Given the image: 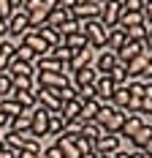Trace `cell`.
<instances>
[{
	"label": "cell",
	"mask_w": 152,
	"mask_h": 158,
	"mask_svg": "<svg viewBox=\"0 0 152 158\" xmlns=\"http://www.w3.org/2000/svg\"><path fill=\"white\" fill-rule=\"evenodd\" d=\"M82 33L87 38V47L90 49H106V27L98 22V19H90V22H82Z\"/></svg>",
	"instance_id": "2"
},
{
	"label": "cell",
	"mask_w": 152,
	"mask_h": 158,
	"mask_svg": "<svg viewBox=\"0 0 152 158\" xmlns=\"http://www.w3.org/2000/svg\"><path fill=\"white\" fill-rule=\"evenodd\" d=\"M141 153H144V156H147V158L152 156V139H150V142H147V147H144V150H141Z\"/></svg>",
	"instance_id": "43"
},
{
	"label": "cell",
	"mask_w": 152,
	"mask_h": 158,
	"mask_svg": "<svg viewBox=\"0 0 152 158\" xmlns=\"http://www.w3.org/2000/svg\"><path fill=\"white\" fill-rule=\"evenodd\" d=\"M14 49H16L14 41H0V71H6L8 63L14 60Z\"/></svg>",
	"instance_id": "24"
},
{
	"label": "cell",
	"mask_w": 152,
	"mask_h": 158,
	"mask_svg": "<svg viewBox=\"0 0 152 158\" xmlns=\"http://www.w3.org/2000/svg\"><path fill=\"white\" fill-rule=\"evenodd\" d=\"M101 109V101L95 98V101H87V104H82V112H79V123H92L95 120V114Z\"/></svg>",
	"instance_id": "22"
},
{
	"label": "cell",
	"mask_w": 152,
	"mask_h": 158,
	"mask_svg": "<svg viewBox=\"0 0 152 158\" xmlns=\"http://www.w3.org/2000/svg\"><path fill=\"white\" fill-rule=\"evenodd\" d=\"M120 3H122V0H120Z\"/></svg>",
	"instance_id": "53"
},
{
	"label": "cell",
	"mask_w": 152,
	"mask_h": 158,
	"mask_svg": "<svg viewBox=\"0 0 152 158\" xmlns=\"http://www.w3.org/2000/svg\"><path fill=\"white\" fill-rule=\"evenodd\" d=\"M122 30H125V38H128V41H136V44H144V38H147V25L122 27Z\"/></svg>",
	"instance_id": "29"
},
{
	"label": "cell",
	"mask_w": 152,
	"mask_h": 158,
	"mask_svg": "<svg viewBox=\"0 0 152 158\" xmlns=\"http://www.w3.org/2000/svg\"><path fill=\"white\" fill-rule=\"evenodd\" d=\"M71 16H74L76 22L98 19V16H101V3H95V0H79L74 8H71Z\"/></svg>",
	"instance_id": "4"
},
{
	"label": "cell",
	"mask_w": 152,
	"mask_h": 158,
	"mask_svg": "<svg viewBox=\"0 0 152 158\" xmlns=\"http://www.w3.org/2000/svg\"><path fill=\"white\" fill-rule=\"evenodd\" d=\"M11 98H14L16 104L22 106V112H33L35 106H38V104H35V93H33V90H27V93H22V90H14V95H11Z\"/></svg>",
	"instance_id": "21"
},
{
	"label": "cell",
	"mask_w": 152,
	"mask_h": 158,
	"mask_svg": "<svg viewBox=\"0 0 152 158\" xmlns=\"http://www.w3.org/2000/svg\"><path fill=\"white\" fill-rule=\"evenodd\" d=\"M147 114H150V117H147V123H150V126H152V109H150V112H147Z\"/></svg>",
	"instance_id": "50"
},
{
	"label": "cell",
	"mask_w": 152,
	"mask_h": 158,
	"mask_svg": "<svg viewBox=\"0 0 152 158\" xmlns=\"http://www.w3.org/2000/svg\"><path fill=\"white\" fill-rule=\"evenodd\" d=\"M111 158H130V153H125V150H117Z\"/></svg>",
	"instance_id": "44"
},
{
	"label": "cell",
	"mask_w": 152,
	"mask_h": 158,
	"mask_svg": "<svg viewBox=\"0 0 152 158\" xmlns=\"http://www.w3.org/2000/svg\"><path fill=\"white\" fill-rule=\"evenodd\" d=\"M8 131H14V134H27L30 131V112H22V114H16L8 120Z\"/></svg>",
	"instance_id": "20"
},
{
	"label": "cell",
	"mask_w": 152,
	"mask_h": 158,
	"mask_svg": "<svg viewBox=\"0 0 152 158\" xmlns=\"http://www.w3.org/2000/svg\"><path fill=\"white\" fill-rule=\"evenodd\" d=\"M111 82H114V87H122V85H128V71H125V65H117L111 74Z\"/></svg>",
	"instance_id": "36"
},
{
	"label": "cell",
	"mask_w": 152,
	"mask_h": 158,
	"mask_svg": "<svg viewBox=\"0 0 152 158\" xmlns=\"http://www.w3.org/2000/svg\"><path fill=\"white\" fill-rule=\"evenodd\" d=\"M46 128H49V112L41 109V106H35V109L30 112V134L35 139H44Z\"/></svg>",
	"instance_id": "7"
},
{
	"label": "cell",
	"mask_w": 152,
	"mask_h": 158,
	"mask_svg": "<svg viewBox=\"0 0 152 158\" xmlns=\"http://www.w3.org/2000/svg\"><path fill=\"white\" fill-rule=\"evenodd\" d=\"M14 57H16V60H22V63H35V52H33V49H27V47H25V44H19V47H16L14 49Z\"/></svg>",
	"instance_id": "34"
},
{
	"label": "cell",
	"mask_w": 152,
	"mask_h": 158,
	"mask_svg": "<svg viewBox=\"0 0 152 158\" xmlns=\"http://www.w3.org/2000/svg\"><path fill=\"white\" fill-rule=\"evenodd\" d=\"M136 25H144V16L141 11H120V27H136Z\"/></svg>",
	"instance_id": "23"
},
{
	"label": "cell",
	"mask_w": 152,
	"mask_h": 158,
	"mask_svg": "<svg viewBox=\"0 0 152 158\" xmlns=\"http://www.w3.org/2000/svg\"><path fill=\"white\" fill-rule=\"evenodd\" d=\"M41 158H62V153H60L57 144H49L46 150H41Z\"/></svg>",
	"instance_id": "41"
},
{
	"label": "cell",
	"mask_w": 152,
	"mask_h": 158,
	"mask_svg": "<svg viewBox=\"0 0 152 158\" xmlns=\"http://www.w3.org/2000/svg\"><path fill=\"white\" fill-rule=\"evenodd\" d=\"M150 57H152V52H150V49H144L138 57H133L130 63L125 65V71H128V82H130V79H141L144 68H147V63H150Z\"/></svg>",
	"instance_id": "13"
},
{
	"label": "cell",
	"mask_w": 152,
	"mask_h": 158,
	"mask_svg": "<svg viewBox=\"0 0 152 158\" xmlns=\"http://www.w3.org/2000/svg\"><path fill=\"white\" fill-rule=\"evenodd\" d=\"M82 158H101V156H98V153L92 150V153H84V156H82Z\"/></svg>",
	"instance_id": "49"
},
{
	"label": "cell",
	"mask_w": 152,
	"mask_h": 158,
	"mask_svg": "<svg viewBox=\"0 0 152 158\" xmlns=\"http://www.w3.org/2000/svg\"><path fill=\"white\" fill-rule=\"evenodd\" d=\"M0 114H6V117L11 120V117H16V114H22V106L16 104L14 98H6V101H0Z\"/></svg>",
	"instance_id": "31"
},
{
	"label": "cell",
	"mask_w": 152,
	"mask_h": 158,
	"mask_svg": "<svg viewBox=\"0 0 152 158\" xmlns=\"http://www.w3.org/2000/svg\"><path fill=\"white\" fill-rule=\"evenodd\" d=\"M76 147H79V153H82V156H84V153H92V150H95V142H90V139H84V136H79V139H76Z\"/></svg>",
	"instance_id": "39"
},
{
	"label": "cell",
	"mask_w": 152,
	"mask_h": 158,
	"mask_svg": "<svg viewBox=\"0 0 152 158\" xmlns=\"http://www.w3.org/2000/svg\"><path fill=\"white\" fill-rule=\"evenodd\" d=\"M6 126H8V117H6V114H0V131H3Z\"/></svg>",
	"instance_id": "46"
},
{
	"label": "cell",
	"mask_w": 152,
	"mask_h": 158,
	"mask_svg": "<svg viewBox=\"0 0 152 158\" xmlns=\"http://www.w3.org/2000/svg\"><path fill=\"white\" fill-rule=\"evenodd\" d=\"M120 11H122L120 0H106V3H101V16H98V22H101L106 30H111V27L120 25Z\"/></svg>",
	"instance_id": "3"
},
{
	"label": "cell",
	"mask_w": 152,
	"mask_h": 158,
	"mask_svg": "<svg viewBox=\"0 0 152 158\" xmlns=\"http://www.w3.org/2000/svg\"><path fill=\"white\" fill-rule=\"evenodd\" d=\"M68 19H71V11H65V8H57V6H52V14H49V19H46V25L57 30L62 22H68Z\"/></svg>",
	"instance_id": "25"
},
{
	"label": "cell",
	"mask_w": 152,
	"mask_h": 158,
	"mask_svg": "<svg viewBox=\"0 0 152 158\" xmlns=\"http://www.w3.org/2000/svg\"><path fill=\"white\" fill-rule=\"evenodd\" d=\"M92 90H95V98L101 104H109L111 101V93H114V82L109 74H98V79L92 82Z\"/></svg>",
	"instance_id": "10"
},
{
	"label": "cell",
	"mask_w": 152,
	"mask_h": 158,
	"mask_svg": "<svg viewBox=\"0 0 152 158\" xmlns=\"http://www.w3.org/2000/svg\"><path fill=\"white\" fill-rule=\"evenodd\" d=\"M141 16H144V25H152V0L141 3Z\"/></svg>",
	"instance_id": "40"
},
{
	"label": "cell",
	"mask_w": 152,
	"mask_h": 158,
	"mask_svg": "<svg viewBox=\"0 0 152 158\" xmlns=\"http://www.w3.org/2000/svg\"><path fill=\"white\" fill-rule=\"evenodd\" d=\"M120 147H122V136H117V134H101L95 139V153L98 156H114Z\"/></svg>",
	"instance_id": "8"
},
{
	"label": "cell",
	"mask_w": 152,
	"mask_h": 158,
	"mask_svg": "<svg viewBox=\"0 0 152 158\" xmlns=\"http://www.w3.org/2000/svg\"><path fill=\"white\" fill-rule=\"evenodd\" d=\"M62 47L76 52V49H84L87 47V38H84V33H74V35H68V38H62Z\"/></svg>",
	"instance_id": "28"
},
{
	"label": "cell",
	"mask_w": 152,
	"mask_h": 158,
	"mask_svg": "<svg viewBox=\"0 0 152 158\" xmlns=\"http://www.w3.org/2000/svg\"><path fill=\"white\" fill-rule=\"evenodd\" d=\"M16 158H41V153H30V150H22V153H16Z\"/></svg>",
	"instance_id": "42"
},
{
	"label": "cell",
	"mask_w": 152,
	"mask_h": 158,
	"mask_svg": "<svg viewBox=\"0 0 152 158\" xmlns=\"http://www.w3.org/2000/svg\"><path fill=\"white\" fill-rule=\"evenodd\" d=\"M76 101H79V104L95 101V90H92V87H79V90H76Z\"/></svg>",
	"instance_id": "38"
},
{
	"label": "cell",
	"mask_w": 152,
	"mask_h": 158,
	"mask_svg": "<svg viewBox=\"0 0 152 158\" xmlns=\"http://www.w3.org/2000/svg\"><path fill=\"white\" fill-rule=\"evenodd\" d=\"M114 109H120L128 114V106H130V93H128V87L122 85V87H114V93H111V101H109Z\"/></svg>",
	"instance_id": "18"
},
{
	"label": "cell",
	"mask_w": 152,
	"mask_h": 158,
	"mask_svg": "<svg viewBox=\"0 0 152 158\" xmlns=\"http://www.w3.org/2000/svg\"><path fill=\"white\" fill-rule=\"evenodd\" d=\"M30 30V19H27V14L25 11H11V16L6 19V33H11L14 38H22L25 33Z\"/></svg>",
	"instance_id": "5"
},
{
	"label": "cell",
	"mask_w": 152,
	"mask_h": 158,
	"mask_svg": "<svg viewBox=\"0 0 152 158\" xmlns=\"http://www.w3.org/2000/svg\"><path fill=\"white\" fill-rule=\"evenodd\" d=\"M130 158H147V156H144L141 150H133V153H130Z\"/></svg>",
	"instance_id": "47"
},
{
	"label": "cell",
	"mask_w": 152,
	"mask_h": 158,
	"mask_svg": "<svg viewBox=\"0 0 152 158\" xmlns=\"http://www.w3.org/2000/svg\"><path fill=\"white\" fill-rule=\"evenodd\" d=\"M144 52V44H136V41H125L122 44V49L117 52V60H120V65H128L133 57H138Z\"/></svg>",
	"instance_id": "15"
},
{
	"label": "cell",
	"mask_w": 152,
	"mask_h": 158,
	"mask_svg": "<svg viewBox=\"0 0 152 158\" xmlns=\"http://www.w3.org/2000/svg\"><path fill=\"white\" fill-rule=\"evenodd\" d=\"M68 65H71L74 71H79V68H87V65H92V49H90V47L76 49L74 55H71V60H68Z\"/></svg>",
	"instance_id": "16"
},
{
	"label": "cell",
	"mask_w": 152,
	"mask_h": 158,
	"mask_svg": "<svg viewBox=\"0 0 152 158\" xmlns=\"http://www.w3.org/2000/svg\"><path fill=\"white\" fill-rule=\"evenodd\" d=\"M11 95H14V79L8 77L6 71H0V101L11 98Z\"/></svg>",
	"instance_id": "30"
},
{
	"label": "cell",
	"mask_w": 152,
	"mask_h": 158,
	"mask_svg": "<svg viewBox=\"0 0 152 158\" xmlns=\"http://www.w3.org/2000/svg\"><path fill=\"white\" fill-rule=\"evenodd\" d=\"M101 134H103V131H101V128L95 126V123H82V136H84V139L95 142V139H98Z\"/></svg>",
	"instance_id": "35"
},
{
	"label": "cell",
	"mask_w": 152,
	"mask_h": 158,
	"mask_svg": "<svg viewBox=\"0 0 152 158\" xmlns=\"http://www.w3.org/2000/svg\"><path fill=\"white\" fill-rule=\"evenodd\" d=\"M62 128H65V120L60 114H49V128H46V136H60Z\"/></svg>",
	"instance_id": "32"
},
{
	"label": "cell",
	"mask_w": 152,
	"mask_h": 158,
	"mask_svg": "<svg viewBox=\"0 0 152 158\" xmlns=\"http://www.w3.org/2000/svg\"><path fill=\"white\" fill-rule=\"evenodd\" d=\"M57 33H60L62 38H68V35H74V33H82V22H76L74 16H71L68 22H62L60 27H57Z\"/></svg>",
	"instance_id": "33"
},
{
	"label": "cell",
	"mask_w": 152,
	"mask_h": 158,
	"mask_svg": "<svg viewBox=\"0 0 152 158\" xmlns=\"http://www.w3.org/2000/svg\"><path fill=\"white\" fill-rule=\"evenodd\" d=\"M150 158H152V156H150Z\"/></svg>",
	"instance_id": "54"
},
{
	"label": "cell",
	"mask_w": 152,
	"mask_h": 158,
	"mask_svg": "<svg viewBox=\"0 0 152 158\" xmlns=\"http://www.w3.org/2000/svg\"><path fill=\"white\" fill-rule=\"evenodd\" d=\"M95 3H106V0H95Z\"/></svg>",
	"instance_id": "52"
},
{
	"label": "cell",
	"mask_w": 152,
	"mask_h": 158,
	"mask_svg": "<svg viewBox=\"0 0 152 158\" xmlns=\"http://www.w3.org/2000/svg\"><path fill=\"white\" fill-rule=\"evenodd\" d=\"M3 150H6V147H3V139H0V153H3Z\"/></svg>",
	"instance_id": "51"
},
{
	"label": "cell",
	"mask_w": 152,
	"mask_h": 158,
	"mask_svg": "<svg viewBox=\"0 0 152 158\" xmlns=\"http://www.w3.org/2000/svg\"><path fill=\"white\" fill-rule=\"evenodd\" d=\"M95 79H98V71H95L92 65L79 68V71L71 74V87H74V90H79V87H92V82H95Z\"/></svg>",
	"instance_id": "12"
},
{
	"label": "cell",
	"mask_w": 152,
	"mask_h": 158,
	"mask_svg": "<svg viewBox=\"0 0 152 158\" xmlns=\"http://www.w3.org/2000/svg\"><path fill=\"white\" fill-rule=\"evenodd\" d=\"M3 35H6V22L0 19V41H3Z\"/></svg>",
	"instance_id": "48"
},
{
	"label": "cell",
	"mask_w": 152,
	"mask_h": 158,
	"mask_svg": "<svg viewBox=\"0 0 152 158\" xmlns=\"http://www.w3.org/2000/svg\"><path fill=\"white\" fill-rule=\"evenodd\" d=\"M57 147H60V153H62V158H82V153H79V147H76L71 139H65V136H57Z\"/></svg>",
	"instance_id": "26"
},
{
	"label": "cell",
	"mask_w": 152,
	"mask_h": 158,
	"mask_svg": "<svg viewBox=\"0 0 152 158\" xmlns=\"http://www.w3.org/2000/svg\"><path fill=\"white\" fill-rule=\"evenodd\" d=\"M19 44H25L27 49H33V52H35V57H46V55H49V47L44 44V38H41L35 30H27L22 38H19Z\"/></svg>",
	"instance_id": "11"
},
{
	"label": "cell",
	"mask_w": 152,
	"mask_h": 158,
	"mask_svg": "<svg viewBox=\"0 0 152 158\" xmlns=\"http://www.w3.org/2000/svg\"><path fill=\"white\" fill-rule=\"evenodd\" d=\"M8 6H11V8L16 11V8H22V0H8Z\"/></svg>",
	"instance_id": "45"
},
{
	"label": "cell",
	"mask_w": 152,
	"mask_h": 158,
	"mask_svg": "<svg viewBox=\"0 0 152 158\" xmlns=\"http://www.w3.org/2000/svg\"><path fill=\"white\" fill-rule=\"evenodd\" d=\"M144 126H147V114H128V117H125V126H122V131H120V136H128V139H130V136H136Z\"/></svg>",
	"instance_id": "14"
},
{
	"label": "cell",
	"mask_w": 152,
	"mask_h": 158,
	"mask_svg": "<svg viewBox=\"0 0 152 158\" xmlns=\"http://www.w3.org/2000/svg\"><path fill=\"white\" fill-rule=\"evenodd\" d=\"M14 90H22V93L35 90V82H33V77H14Z\"/></svg>",
	"instance_id": "37"
},
{
	"label": "cell",
	"mask_w": 152,
	"mask_h": 158,
	"mask_svg": "<svg viewBox=\"0 0 152 158\" xmlns=\"http://www.w3.org/2000/svg\"><path fill=\"white\" fill-rule=\"evenodd\" d=\"M125 112H120V109H114L111 104H101V109H98V114H95V126L101 128L103 134H117L120 136V131H122V126H125Z\"/></svg>",
	"instance_id": "1"
},
{
	"label": "cell",
	"mask_w": 152,
	"mask_h": 158,
	"mask_svg": "<svg viewBox=\"0 0 152 158\" xmlns=\"http://www.w3.org/2000/svg\"><path fill=\"white\" fill-rule=\"evenodd\" d=\"M117 65H120L117 55H114V52H109V49H101V52H98V57H92V68H95L98 74H111Z\"/></svg>",
	"instance_id": "9"
},
{
	"label": "cell",
	"mask_w": 152,
	"mask_h": 158,
	"mask_svg": "<svg viewBox=\"0 0 152 158\" xmlns=\"http://www.w3.org/2000/svg\"><path fill=\"white\" fill-rule=\"evenodd\" d=\"M152 139V126L150 123H147V126L141 128V131H138L136 136H130V144H133V147H136V150H144V147H147V142H150Z\"/></svg>",
	"instance_id": "27"
},
{
	"label": "cell",
	"mask_w": 152,
	"mask_h": 158,
	"mask_svg": "<svg viewBox=\"0 0 152 158\" xmlns=\"http://www.w3.org/2000/svg\"><path fill=\"white\" fill-rule=\"evenodd\" d=\"M35 93V104L41 106V109H46L49 114H60V98H57V93L54 90H44V87H35L33 90Z\"/></svg>",
	"instance_id": "6"
},
{
	"label": "cell",
	"mask_w": 152,
	"mask_h": 158,
	"mask_svg": "<svg viewBox=\"0 0 152 158\" xmlns=\"http://www.w3.org/2000/svg\"><path fill=\"white\" fill-rule=\"evenodd\" d=\"M125 41H128V38H125V30H122L120 25H117V27H111V30L106 33V49H109V52H114V55L122 49Z\"/></svg>",
	"instance_id": "17"
},
{
	"label": "cell",
	"mask_w": 152,
	"mask_h": 158,
	"mask_svg": "<svg viewBox=\"0 0 152 158\" xmlns=\"http://www.w3.org/2000/svg\"><path fill=\"white\" fill-rule=\"evenodd\" d=\"M6 74H8V77L14 79V77H35V68H33L30 63H22V60H11V63H8V68H6Z\"/></svg>",
	"instance_id": "19"
}]
</instances>
